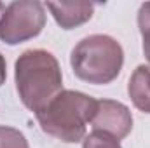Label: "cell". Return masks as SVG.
<instances>
[{
	"mask_svg": "<svg viewBox=\"0 0 150 148\" xmlns=\"http://www.w3.org/2000/svg\"><path fill=\"white\" fill-rule=\"evenodd\" d=\"M14 80L23 105L35 113L44 110L63 91L59 63L44 49L25 51L16 59Z\"/></svg>",
	"mask_w": 150,
	"mask_h": 148,
	"instance_id": "6da1fadb",
	"label": "cell"
},
{
	"mask_svg": "<svg viewBox=\"0 0 150 148\" xmlns=\"http://www.w3.org/2000/svg\"><path fill=\"white\" fill-rule=\"evenodd\" d=\"M94 108V98L67 89L35 115L45 134L65 143H79L86 138V127L93 118Z\"/></svg>",
	"mask_w": 150,
	"mask_h": 148,
	"instance_id": "7a4b0ae2",
	"label": "cell"
},
{
	"mask_svg": "<svg viewBox=\"0 0 150 148\" xmlns=\"http://www.w3.org/2000/svg\"><path fill=\"white\" fill-rule=\"evenodd\" d=\"M70 65L77 78L87 84L105 85L120 75L124 51L108 35H89L74 47Z\"/></svg>",
	"mask_w": 150,
	"mask_h": 148,
	"instance_id": "3957f363",
	"label": "cell"
},
{
	"mask_svg": "<svg viewBox=\"0 0 150 148\" xmlns=\"http://www.w3.org/2000/svg\"><path fill=\"white\" fill-rule=\"evenodd\" d=\"M45 26V7L37 0H19L5 7L0 19V40L7 45L35 38Z\"/></svg>",
	"mask_w": 150,
	"mask_h": 148,
	"instance_id": "277c9868",
	"label": "cell"
},
{
	"mask_svg": "<svg viewBox=\"0 0 150 148\" xmlns=\"http://www.w3.org/2000/svg\"><path fill=\"white\" fill-rule=\"evenodd\" d=\"M94 131L112 134L119 141L124 140L133 129V115L129 108L113 99H96V108L91 118Z\"/></svg>",
	"mask_w": 150,
	"mask_h": 148,
	"instance_id": "5b68a950",
	"label": "cell"
},
{
	"mask_svg": "<svg viewBox=\"0 0 150 148\" xmlns=\"http://www.w3.org/2000/svg\"><path fill=\"white\" fill-rule=\"evenodd\" d=\"M47 9L51 11L54 21L63 30H72L93 18L94 4L86 0H72V2H47Z\"/></svg>",
	"mask_w": 150,
	"mask_h": 148,
	"instance_id": "8992f818",
	"label": "cell"
},
{
	"mask_svg": "<svg viewBox=\"0 0 150 148\" xmlns=\"http://www.w3.org/2000/svg\"><path fill=\"white\" fill-rule=\"evenodd\" d=\"M127 94L138 110L150 113V65L136 66L127 82Z\"/></svg>",
	"mask_w": 150,
	"mask_h": 148,
	"instance_id": "52a82bcc",
	"label": "cell"
},
{
	"mask_svg": "<svg viewBox=\"0 0 150 148\" xmlns=\"http://www.w3.org/2000/svg\"><path fill=\"white\" fill-rule=\"evenodd\" d=\"M0 148H30L25 134L14 127L0 125Z\"/></svg>",
	"mask_w": 150,
	"mask_h": 148,
	"instance_id": "ba28073f",
	"label": "cell"
},
{
	"mask_svg": "<svg viewBox=\"0 0 150 148\" xmlns=\"http://www.w3.org/2000/svg\"><path fill=\"white\" fill-rule=\"evenodd\" d=\"M82 148H122L120 141L103 131H93L84 138Z\"/></svg>",
	"mask_w": 150,
	"mask_h": 148,
	"instance_id": "9c48e42d",
	"label": "cell"
},
{
	"mask_svg": "<svg viewBox=\"0 0 150 148\" xmlns=\"http://www.w3.org/2000/svg\"><path fill=\"white\" fill-rule=\"evenodd\" d=\"M138 28L143 38V52L150 63V2L140 5L138 11Z\"/></svg>",
	"mask_w": 150,
	"mask_h": 148,
	"instance_id": "30bf717a",
	"label": "cell"
},
{
	"mask_svg": "<svg viewBox=\"0 0 150 148\" xmlns=\"http://www.w3.org/2000/svg\"><path fill=\"white\" fill-rule=\"evenodd\" d=\"M5 77H7V65H5V58L0 52V85L5 82Z\"/></svg>",
	"mask_w": 150,
	"mask_h": 148,
	"instance_id": "8fae6325",
	"label": "cell"
},
{
	"mask_svg": "<svg viewBox=\"0 0 150 148\" xmlns=\"http://www.w3.org/2000/svg\"><path fill=\"white\" fill-rule=\"evenodd\" d=\"M4 12H5V5L0 2V19H2V16H4Z\"/></svg>",
	"mask_w": 150,
	"mask_h": 148,
	"instance_id": "7c38bea8",
	"label": "cell"
}]
</instances>
